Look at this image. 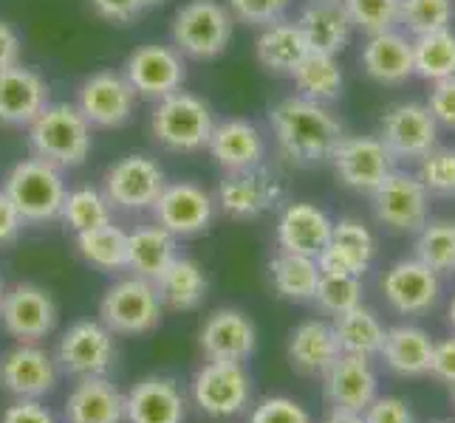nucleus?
<instances>
[{
  "label": "nucleus",
  "instance_id": "26",
  "mask_svg": "<svg viewBox=\"0 0 455 423\" xmlns=\"http://www.w3.org/2000/svg\"><path fill=\"white\" fill-rule=\"evenodd\" d=\"M325 398L334 410L365 412L376 398V372L371 370L368 358L342 353L337 362L323 372Z\"/></svg>",
  "mask_w": 455,
  "mask_h": 423
},
{
  "label": "nucleus",
  "instance_id": "34",
  "mask_svg": "<svg viewBox=\"0 0 455 423\" xmlns=\"http://www.w3.org/2000/svg\"><path fill=\"white\" fill-rule=\"evenodd\" d=\"M291 80L297 88V97L320 102V105L337 102L345 88V74H342L339 59L334 54H323V51H308L300 66L291 71Z\"/></svg>",
  "mask_w": 455,
  "mask_h": 423
},
{
  "label": "nucleus",
  "instance_id": "35",
  "mask_svg": "<svg viewBox=\"0 0 455 423\" xmlns=\"http://www.w3.org/2000/svg\"><path fill=\"white\" fill-rule=\"evenodd\" d=\"M331 327H334V336L339 341L342 353L363 356V358L379 356L382 341H385V327L371 308L356 305L351 310H345L339 317H334Z\"/></svg>",
  "mask_w": 455,
  "mask_h": 423
},
{
  "label": "nucleus",
  "instance_id": "3",
  "mask_svg": "<svg viewBox=\"0 0 455 423\" xmlns=\"http://www.w3.org/2000/svg\"><path fill=\"white\" fill-rule=\"evenodd\" d=\"M212 128V107L190 90H176L170 97L153 102L150 136L156 138V145L170 153L193 155L207 150Z\"/></svg>",
  "mask_w": 455,
  "mask_h": 423
},
{
  "label": "nucleus",
  "instance_id": "4",
  "mask_svg": "<svg viewBox=\"0 0 455 423\" xmlns=\"http://www.w3.org/2000/svg\"><path fill=\"white\" fill-rule=\"evenodd\" d=\"M232 23V14L221 0H187L170 20V45L184 59H215L227 51Z\"/></svg>",
  "mask_w": 455,
  "mask_h": 423
},
{
  "label": "nucleus",
  "instance_id": "55",
  "mask_svg": "<svg viewBox=\"0 0 455 423\" xmlns=\"http://www.w3.org/2000/svg\"><path fill=\"white\" fill-rule=\"evenodd\" d=\"M450 325H452V331H455V296H452V305H450Z\"/></svg>",
  "mask_w": 455,
  "mask_h": 423
},
{
  "label": "nucleus",
  "instance_id": "54",
  "mask_svg": "<svg viewBox=\"0 0 455 423\" xmlns=\"http://www.w3.org/2000/svg\"><path fill=\"white\" fill-rule=\"evenodd\" d=\"M323 423H365L363 412H351V410H331L325 415Z\"/></svg>",
  "mask_w": 455,
  "mask_h": 423
},
{
  "label": "nucleus",
  "instance_id": "48",
  "mask_svg": "<svg viewBox=\"0 0 455 423\" xmlns=\"http://www.w3.org/2000/svg\"><path fill=\"white\" fill-rule=\"evenodd\" d=\"M427 111L435 119L438 128L455 130V76L433 82L430 97H427Z\"/></svg>",
  "mask_w": 455,
  "mask_h": 423
},
{
  "label": "nucleus",
  "instance_id": "7",
  "mask_svg": "<svg viewBox=\"0 0 455 423\" xmlns=\"http://www.w3.org/2000/svg\"><path fill=\"white\" fill-rule=\"evenodd\" d=\"M164 184H167V176L159 161L150 159L145 153H131V155H122L119 161H114L105 169L102 192L114 209L139 215V212L153 209V203L162 195Z\"/></svg>",
  "mask_w": 455,
  "mask_h": 423
},
{
  "label": "nucleus",
  "instance_id": "2",
  "mask_svg": "<svg viewBox=\"0 0 455 423\" xmlns=\"http://www.w3.org/2000/svg\"><path fill=\"white\" fill-rule=\"evenodd\" d=\"M26 130L31 155L62 172L83 167L93 147V128L74 102H49Z\"/></svg>",
  "mask_w": 455,
  "mask_h": 423
},
{
  "label": "nucleus",
  "instance_id": "11",
  "mask_svg": "<svg viewBox=\"0 0 455 423\" xmlns=\"http://www.w3.org/2000/svg\"><path fill=\"white\" fill-rule=\"evenodd\" d=\"M54 358L60 372H68L74 379L105 375L116 358L114 333L100 319H80L60 336Z\"/></svg>",
  "mask_w": 455,
  "mask_h": 423
},
{
  "label": "nucleus",
  "instance_id": "57",
  "mask_svg": "<svg viewBox=\"0 0 455 423\" xmlns=\"http://www.w3.org/2000/svg\"><path fill=\"white\" fill-rule=\"evenodd\" d=\"M452 403H455V384H452Z\"/></svg>",
  "mask_w": 455,
  "mask_h": 423
},
{
  "label": "nucleus",
  "instance_id": "36",
  "mask_svg": "<svg viewBox=\"0 0 455 423\" xmlns=\"http://www.w3.org/2000/svg\"><path fill=\"white\" fill-rule=\"evenodd\" d=\"M269 277L277 296L289 302H311L320 282V265L314 257L280 252L269 262Z\"/></svg>",
  "mask_w": 455,
  "mask_h": 423
},
{
  "label": "nucleus",
  "instance_id": "22",
  "mask_svg": "<svg viewBox=\"0 0 455 423\" xmlns=\"http://www.w3.org/2000/svg\"><path fill=\"white\" fill-rule=\"evenodd\" d=\"M187 398L167 375H148L124 393V423H184Z\"/></svg>",
  "mask_w": 455,
  "mask_h": 423
},
{
  "label": "nucleus",
  "instance_id": "49",
  "mask_svg": "<svg viewBox=\"0 0 455 423\" xmlns=\"http://www.w3.org/2000/svg\"><path fill=\"white\" fill-rule=\"evenodd\" d=\"M0 423H57V418L43 401L14 398V403H9L0 415Z\"/></svg>",
  "mask_w": 455,
  "mask_h": 423
},
{
  "label": "nucleus",
  "instance_id": "37",
  "mask_svg": "<svg viewBox=\"0 0 455 423\" xmlns=\"http://www.w3.org/2000/svg\"><path fill=\"white\" fill-rule=\"evenodd\" d=\"M76 252L100 271H124L128 269V231L114 221L76 234Z\"/></svg>",
  "mask_w": 455,
  "mask_h": 423
},
{
  "label": "nucleus",
  "instance_id": "58",
  "mask_svg": "<svg viewBox=\"0 0 455 423\" xmlns=\"http://www.w3.org/2000/svg\"><path fill=\"white\" fill-rule=\"evenodd\" d=\"M438 423H452V420H438Z\"/></svg>",
  "mask_w": 455,
  "mask_h": 423
},
{
  "label": "nucleus",
  "instance_id": "8",
  "mask_svg": "<svg viewBox=\"0 0 455 423\" xmlns=\"http://www.w3.org/2000/svg\"><path fill=\"white\" fill-rule=\"evenodd\" d=\"M252 401V375L241 362H207L193 375V403L210 418H235Z\"/></svg>",
  "mask_w": 455,
  "mask_h": 423
},
{
  "label": "nucleus",
  "instance_id": "10",
  "mask_svg": "<svg viewBox=\"0 0 455 423\" xmlns=\"http://www.w3.org/2000/svg\"><path fill=\"white\" fill-rule=\"evenodd\" d=\"M328 164L342 186L371 195L390 172L396 169L394 155L387 153L379 136H342Z\"/></svg>",
  "mask_w": 455,
  "mask_h": 423
},
{
  "label": "nucleus",
  "instance_id": "43",
  "mask_svg": "<svg viewBox=\"0 0 455 423\" xmlns=\"http://www.w3.org/2000/svg\"><path fill=\"white\" fill-rule=\"evenodd\" d=\"M416 178L430 198H455V147H433L419 161Z\"/></svg>",
  "mask_w": 455,
  "mask_h": 423
},
{
  "label": "nucleus",
  "instance_id": "42",
  "mask_svg": "<svg viewBox=\"0 0 455 423\" xmlns=\"http://www.w3.org/2000/svg\"><path fill=\"white\" fill-rule=\"evenodd\" d=\"M325 313L339 317V313L363 305V277H348V274H320L314 300Z\"/></svg>",
  "mask_w": 455,
  "mask_h": 423
},
{
  "label": "nucleus",
  "instance_id": "29",
  "mask_svg": "<svg viewBox=\"0 0 455 423\" xmlns=\"http://www.w3.org/2000/svg\"><path fill=\"white\" fill-rule=\"evenodd\" d=\"M342 356L334 327L320 319L297 325L289 336V362L303 375H323Z\"/></svg>",
  "mask_w": 455,
  "mask_h": 423
},
{
  "label": "nucleus",
  "instance_id": "13",
  "mask_svg": "<svg viewBox=\"0 0 455 423\" xmlns=\"http://www.w3.org/2000/svg\"><path fill=\"white\" fill-rule=\"evenodd\" d=\"M376 221L394 231H419L430 217V195L413 172L394 169L371 192Z\"/></svg>",
  "mask_w": 455,
  "mask_h": 423
},
{
  "label": "nucleus",
  "instance_id": "46",
  "mask_svg": "<svg viewBox=\"0 0 455 423\" xmlns=\"http://www.w3.org/2000/svg\"><path fill=\"white\" fill-rule=\"evenodd\" d=\"M249 423H311V415L297 401L286 396H275L263 398L255 406L252 415H249Z\"/></svg>",
  "mask_w": 455,
  "mask_h": 423
},
{
  "label": "nucleus",
  "instance_id": "27",
  "mask_svg": "<svg viewBox=\"0 0 455 423\" xmlns=\"http://www.w3.org/2000/svg\"><path fill=\"white\" fill-rule=\"evenodd\" d=\"M66 423H124V396L105 379H76L62 406Z\"/></svg>",
  "mask_w": 455,
  "mask_h": 423
},
{
  "label": "nucleus",
  "instance_id": "45",
  "mask_svg": "<svg viewBox=\"0 0 455 423\" xmlns=\"http://www.w3.org/2000/svg\"><path fill=\"white\" fill-rule=\"evenodd\" d=\"M289 6H291V0H227L232 20H238L243 26H258V28L269 26L275 20H283Z\"/></svg>",
  "mask_w": 455,
  "mask_h": 423
},
{
  "label": "nucleus",
  "instance_id": "17",
  "mask_svg": "<svg viewBox=\"0 0 455 423\" xmlns=\"http://www.w3.org/2000/svg\"><path fill=\"white\" fill-rule=\"evenodd\" d=\"M280 198H283L280 181L266 167H255L224 172L215 192V207L232 221H255V217L275 209Z\"/></svg>",
  "mask_w": 455,
  "mask_h": 423
},
{
  "label": "nucleus",
  "instance_id": "18",
  "mask_svg": "<svg viewBox=\"0 0 455 423\" xmlns=\"http://www.w3.org/2000/svg\"><path fill=\"white\" fill-rule=\"evenodd\" d=\"M60 381L57 358L43 350L40 344L20 341L0 358V387L6 389L12 398L26 401H43L52 396Z\"/></svg>",
  "mask_w": 455,
  "mask_h": 423
},
{
  "label": "nucleus",
  "instance_id": "24",
  "mask_svg": "<svg viewBox=\"0 0 455 423\" xmlns=\"http://www.w3.org/2000/svg\"><path fill=\"white\" fill-rule=\"evenodd\" d=\"M331 229H334V221L328 217L325 209L306 200H294L280 212L275 238H277L280 252L306 255L317 260V255L328 246V240H331Z\"/></svg>",
  "mask_w": 455,
  "mask_h": 423
},
{
  "label": "nucleus",
  "instance_id": "23",
  "mask_svg": "<svg viewBox=\"0 0 455 423\" xmlns=\"http://www.w3.org/2000/svg\"><path fill=\"white\" fill-rule=\"evenodd\" d=\"M207 153L224 172L255 169L266 161V136L249 119H224L215 121Z\"/></svg>",
  "mask_w": 455,
  "mask_h": 423
},
{
  "label": "nucleus",
  "instance_id": "38",
  "mask_svg": "<svg viewBox=\"0 0 455 423\" xmlns=\"http://www.w3.org/2000/svg\"><path fill=\"white\" fill-rule=\"evenodd\" d=\"M413 40V74L427 82L455 76V31L438 28Z\"/></svg>",
  "mask_w": 455,
  "mask_h": 423
},
{
  "label": "nucleus",
  "instance_id": "15",
  "mask_svg": "<svg viewBox=\"0 0 455 423\" xmlns=\"http://www.w3.org/2000/svg\"><path fill=\"white\" fill-rule=\"evenodd\" d=\"M215 198L193 181H167L153 203V223L167 229L172 238H193L212 226Z\"/></svg>",
  "mask_w": 455,
  "mask_h": 423
},
{
  "label": "nucleus",
  "instance_id": "31",
  "mask_svg": "<svg viewBox=\"0 0 455 423\" xmlns=\"http://www.w3.org/2000/svg\"><path fill=\"white\" fill-rule=\"evenodd\" d=\"M433 339L413 325H396L385 331V341L379 356L385 358V364L404 375V379H419V375L430 372L433 362Z\"/></svg>",
  "mask_w": 455,
  "mask_h": 423
},
{
  "label": "nucleus",
  "instance_id": "5",
  "mask_svg": "<svg viewBox=\"0 0 455 423\" xmlns=\"http://www.w3.org/2000/svg\"><path fill=\"white\" fill-rule=\"evenodd\" d=\"M4 192L14 203V209L20 212L23 223L43 226L60 221L62 200H66V178L62 169L31 155V159L18 161L4 181Z\"/></svg>",
  "mask_w": 455,
  "mask_h": 423
},
{
  "label": "nucleus",
  "instance_id": "6",
  "mask_svg": "<svg viewBox=\"0 0 455 423\" xmlns=\"http://www.w3.org/2000/svg\"><path fill=\"white\" fill-rule=\"evenodd\" d=\"M164 305L145 277L116 279L100 300V322L114 336H148L162 325Z\"/></svg>",
  "mask_w": 455,
  "mask_h": 423
},
{
  "label": "nucleus",
  "instance_id": "44",
  "mask_svg": "<svg viewBox=\"0 0 455 423\" xmlns=\"http://www.w3.org/2000/svg\"><path fill=\"white\" fill-rule=\"evenodd\" d=\"M354 28L379 35L399 26V0H342Z\"/></svg>",
  "mask_w": 455,
  "mask_h": 423
},
{
  "label": "nucleus",
  "instance_id": "41",
  "mask_svg": "<svg viewBox=\"0 0 455 423\" xmlns=\"http://www.w3.org/2000/svg\"><path fill=\"white\" fill-rule=\"evenodd\" d=\"M455 18L452 0H399V26L407 35L421 37L438 28H450Z\"/></svg>",
  "mask_w": 455,
  "mask_h": 423
},
{
  "label": "nucleus",
  "instance_id": "52",
  "mask_svg": "<svg viewBox=\"0 0 455 423\" xmlns=\"http://www.w3.org/2000/svg\"><path fill=\"white\" fill-rule=\"evenodd\" d=\"M430 375H435V379H442L447 384H455V336L433 344Z\"/></svg>",
  "mask_w": 455,
  "mask_h": 423
},
{
  "label": "nucleus",
  "instance_id": "40",
  "mask_svg": "<svg viewBox=\"0 0 455 423\" xmlns=\"http://www.w3.org/2000/svg\"><path fill=\"white\" fill-rule=\"evenodd\" d=\"M416 260L425 262L438 277L455 274V223L427 221L416 231Z\"/></svg>",
  "mask_w": 455,
  "mask_h": 423
},
{
  "label": "nucleus",
  "instance_id": "21",
  "mask_svg": "<svg viewBox=\"0 0 455 423\" xmlns=\"http://www.w3.org/2000/svg\"><path fill=\"white\" fill-rule=\"evenodd\" d=\"M382 294L387 305L404 313V317H416L425 313L438 302L442 294V277L430 271L425 262L416 257L394 262L382 277Z\"/></svg>",
  "mask_w": 455,
  "mask_h": 423
},
{
  "label": "nucleus",
  "instance_id": "33",
  "mask_svg": "<svg viewBox=\"0 0 455 423\" xmlns=\"http://www.w3.org/2000/svg\"><path fill=\"white\" fill-rule=\"evenodd\" d=\"M179 257L176 238L159 223L136 226L128 231V271L156 282L167 265Z\"/></svg>",
  "mask_w": 455,
  "mask_h": 423
},
{
  "label": "nucleus",
  "instance_id": "53",
  "mask_svg": "<svg viewBox=\"0 0 455 423\" xmlns=\"http://www.w3.org/2000/svg\"><path fill=\"white\" fill-rule=\"evenodd\" d=\"M20 54H23V43H20L18 28L6 20H0V71L18 66Z\"/></svg>",
  "mask_w": 455,
  "mask_h": 423
},
{
  "label": "nucleus",
  "instance_id": "1",
  "mask_svg": "<svg viewBox=\"0 0 455 423\" xmlns=\"http://www.w3.org/2000/svg\"><path fill=\"white\" fill-rule=\"evenodd\" d=\"M269 130L277 153L297 167L325 164L339 145L342 124L331 107L303 97H286L269 111Z\"/></svg>",
  "mask_w": 455,
  "mask_h": 423
},
{
  "label": "nucleus",
  "instance_id": "56",
  "mask_svg": "<svg viewBox=\"0 0 455 423\" xmlns=\"http://www.w3.org/2000/svg\"><path fill=\"white\" fill-rule=\"evenodd\" d=\"M4 291H6V286H4V279H0V300H4Z\"/></svg>",
  "mask_w": 455,
  "mask_h": 423
},
{
  "label": "nucleus",
  "instance_id": "30",
  "mask_svg": "<svg viewBox=\"0 0 455 423\" xmlns=\"http://www.w3.org/2000/svg\"><path fill=\"white\" fill-rule=\"evenodd\" d=\"M306 35L297 26V20H275L260 28L255 40V57L269 74L291 76V71L300 66L303 57L308 54Z\"/></svg>",
  "mask_w": 455,
  "mask_h": 423
},
{
  "label": "nucleus",
  "instance_id": "20",
  "mask_svg": "<svg viewBox=\"0 0 455 423\" xmlns=\"http://www.w3.org/2000/svg\"><path fill=\"white\" fill-rule=\"evenodd\" d=\"M49 102L52 88L40 71L23 66V62L0 71V124L28 128Z\"/></svg>",
  "mask_w": 455,
  "mask_h": 423
},
{
  "label": "nucleus",
  "instance_id": "51",
  "mask_svg": "<svg viewBox=\"0 0 455 423\" xmlns=\"http://www.w3.org/2000/svg\"><path fill=\"white\" fill-rule=\"evenodd\" d=\"M23 226L26 223H23L20 212L14 209V203L9 200V195L0 190V248H6V246H12L14 240H18Z\"/></svg>",
  "mask_w": 455,
  "mask_h": 423
},
{
  "label": "nucleus",
  "instance_id": "9",
  "mask_svg": "<svg viewBox=\"0 0 455 423\" xmlns=\"http://www.w3.org/2000/svg\"><path fill=\"white\" fill-rule=\"evenodd\" d=\"M136 90L124 80L122 71L102 68L85 76L83 85L76 88V107L88 119L91 128L114 130L128 124L136 111Z\"/></svg>",
  "mask_w": 455,
  "mask_h": 423
},
{
  "label": "nucleus",
  "instance_id": "19",
  "mask_svg": "<svg viewBox=\"0 0 455 423\" xmlns=\"http://www.w3.org/2000/svg\"><path fill=\"white\" fill-rule=\"evenodd\" d=\"M198 348L207 362H246L258 348L255 322L238 308H218L204 319Z\"/></svg>",
  "mask_w": 455,
  "mask_h": 423
},
{
  "label": "nucleus",
  "instance_id": "50",
  "mask_svg": "<svg viewBox=\"0 0 455 423\" xmlns=\"http://www.w3.org/2000/svg\"><path fill=\"white\" fill-rule=\"evenodd\" d=\"M363 418L365 423H413L411 410L399 398H373Z\"/></svg>",
  "mask_w": 455,
  "mask_h": 423
},
{
  "label": "nucleus",
  "instance_id": "12",
  "mask_svg": "<svg viewBox=\"0 0 455 423\" xmlns=\"http://www.w3.org/2000/svg\"><path fill=\"white\" fill-rule=\"evenodd\" d=\"M124 80L131 82L136 97H145L150 102H159L170 93L181 90L187 80V62L184 57L164 43H148L139 45L128 54L122 66Z\"/></svg>",
  "mask_w": 455,
  "mask_h": 423
},
{
  "label": "nucleus",
  "instance_id": "16",
  "mask_svg": "<svg viewBox=\"0 0 455 423\" xmlns=\"http://www.w3.org/2000/svg\"><path fill=\"white\" fill-rule=\"evenodd\" d=\"M438 130L442 128L421 102H399L379 121V138L394 161L419 164L438 145Z\"/></svg>",
  "mask_w": 455,
  "mask_h": 423
},
{
  "label": "nucleus",
  "instance_id": "25",
  "mask_svg": "<svg viewBox=\"0 0 455 423\" xmlns=\"http://www.w3.org/2000/svg\"><path fill=\"white\" fill-rule=\"evenodd\" d=\"M365 74L373 82L399 88L407 80H413V40L402 35L399 28L379 31V35H368L363 54H359Z\"/></svg>",
  "mask_w": 455,
  "mask_h": 423
},
{
  "label": "nucleus",
  "instance_id": "32",
  "mask_svg": "<svg viewBox=\"0 0 455 423\" xmlns=\"http://www.w3.org/2000/svg\"><path fill=\"white\" fill-rule=\"evenodd\" d=\"M153 286L167 310H196L210 291V282L201 269V262L184 255L172 260Z\"/></svg>",
  "mask_w": 455,
  "mask_h": 423
},
{
  "label": "nucleus",
  "instance_id": "47",
  "mask_svg": "<svg viewBox=\"0 0 455 423\" xmlns=\"http://www.w3.org/2000/svg\"><path fill=\"white\" fill-rule=\"evenodd\" d=\"M159 4H164V0H91L93 12H97L102 20H111V23H131Z\"/></svg>",
  "mask_w": 455,
  "mask_h": 423
},
{
  "label": "nucleus",
  "instance_id": "14",
  "mask_svg": "<svg viewBox=\"0 0 455 423\" xmlns=\"http://www.w3.org/2000/svg\"><path fill=\"white\" fill-rule=\"evenodd\" d=\"M57 302L43 286L35 282H18L4 291L0 300V325L4 331L26 344H37L45 339L57 325Z\"/></svg>",
  "mask_w": 455,
  "mask_h": 423
},
{
  "label": "nucleus",
  "instance_id": "28",
  "mask_svg": "<svg viewBox=\"0 0 455 423\" xmlns=\"http://www.w3.org/2000/svg\"><path fill=\"white\" fill-rule=\"evenodd\" d=\"M297 26L306 35L311 51H323L334 57L348 45L354 35V23L342 0H308L300 9Z\"/></svg>",
  "mask_w": 455,
  "mask_h": 423
},
{
  "label": "nucleus",
  "instance_id": "39",
  "mask_svg": "<svg viewBox=\"0 0 455 423\" xmlns=\"http://www.w3.org/2000/svg\"><path fill=\"white\" fill-rule=\"evenodd\" d=\"M60 221L66 223L74 234L97 229L114 221V207L108 203L105 192L97 186H76L66 192L60 209Z\"/></svg>",
  "mask_w": 455,
  "mask_h": 423
}]
</instances>
